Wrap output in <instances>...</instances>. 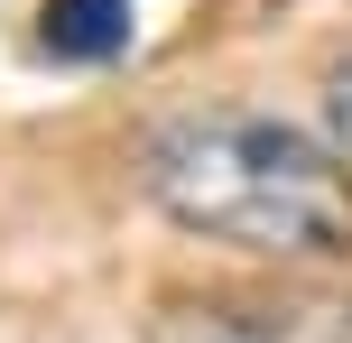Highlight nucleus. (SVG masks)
<instances>
[{
  "label": "nucleus",
  "mask_w": 352,
  "mask_h": 343,
  "mask_svg": "<svg viewBox=\"0 0 352 343\" xmlns=\"http://www.w3.org/2000/svg\"><path fill=\"white\" fill-rule=\"evenodd\" d=\"M148 343H278V334L260 316H241V307H158Z\"/></svg>",
  "instance_id": "nucleus-3"
},
{
  "label": "nucleus",
  "mask_w": 352,
  "mask_h": 343,
  "mask_svg": "<svg viewBox=\"0 0 352 343\" xmlns=\"http://www.w3.org/2000/svg\"><path fill=\"white\" fill-rule=\"evenodd\" d=\"M148 195L186 232L269 260H343L352 251V167L306 130L260 111H195L148 140Z\"/></svg>",
  "instance_id": "nucleus-1"
},
{
  "label": "nucleus",
  "mask_w": 352,
  "mask_h": 343,
  "mask_svg": "<svg viewBox=\"0 0 352 343\" xmlns=\"http://www.w3.org/2000/svg\"><path fill=\"white\" fill-rule=\"evenodd\" d=\"M130 28H140L130 0H37V47L56 65H111L130 47Z\"/></svg>",
  "instance_id": "nucleus-2"
},
{
  "label": "nucleus",
  "mask_w": 352,
  "mask_h": 343,
  "mask_svg": "<svg viewBox=\"0 0 352 343\" xmlns=\"http://www.w3.org/2000/svg\"><path fill=\"white\" fill-rule=\"evenodd\" d=\"M324 130H334V148L352 158V56H343L334 74H324Z\"/></svg>",
  "instance_id": "nucleus-4"
}]
</instances>
